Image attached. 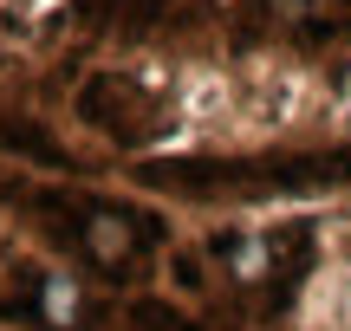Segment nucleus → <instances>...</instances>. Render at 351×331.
<instances>
[{"mask_svg":"<svg viewBox=\"0 0 351 331\" xmlns=\"http://www.w3.org/2000/svg\"><path fill=\"white\" fill-rule=\"evenodd\" d=\"M78 117L104 143H156V137L176 130V104L143 91V85H130V78H91L78 91Z\"/></svg>","mask_w":351,"mask_h":331,"instance_id":"nucleus-1","label":"nucleus"},{"mask_svg":"<svg viewBox=\"0 0 351 331\" xmlns=\"http://www.w3.org/2000/svg\"><path fill=\"white\" fill-rule=\"evenodd\" d=\"M143 189H176L189 202H267V182L254 169V156H150L137 163Z\"/></svg>","mask_w":351,"mask_h":331,"instance_id":"nucleus-2","label":"nucleus"},{"mask_svg":"<svg viewBox=\"0 0 351 331\" xmlns=\"http://www.w3.org/2000/svg\"><path fill=\"white\" fill-rule=\"evenodd\" d=\"M267 195H332L351 189V150L345 143H313V150H261L254 156Z\"/></svg>","mask_w":351,"mask_h":331,"instance_id":"nucleus-3","label":"nucleus"},{"mask_svg":"<svg viewBox=\"0 0 351 331\" xmlns=\"http://www.w3.org/2000/svg\"><path fill=\"white\" fill-rule=\"evenodd\" d=\"M319 7L326 0H234V33L247 39H293L306 20H319Z\"/></svg>","mask_w":351,"mask_h":331,"instance_id":"nucleus-4","label":"nucleus"},{"mask_svg":"<svg viewBox=\"0 0 351 331\" xmlns=\"http://www.w3.org/2000/svg\"><path fill=\"white\" fill-rule=\"evenodd\" d=\"M0 150L26 156V163H39V169H72V156L59 150V137H52L46 124H33L26 111H13L7 98H0Z\"/></svg>","mask_w":351,"mask_h":331,"instance_id":"nucleus-5","label":"nucleus"},{"mask_svg":"<svg viewBox=\"0 0 351 331\" xmlns=\"http://www.w3.org/2000/svg\"><path fill=\"white\" fill-rule=\"evenodd\" d=\"M208 260L221 273H234V280H247V286L261 280V273H274V247L254 241V234H221V241L208 247Z\"/></svg>","mask_w":351,"mask_h":331,"instance_id":"nucleus-6","label":"nucleus"},{"mask_svg":"<svg viewBox=\"0 0 351 331\" xmlns=\"http://www.w3.org/2000/svg\"><path fill=\"white\" fill-rule=\"evenodd\" d=\"M169 280L189 286V293H202V299H215V260H202L195 247H176L169 254Z\"/></svg>","mask_w":351,"mask_h":331,"instance_id":"nucleus-7","label":"nucleus"}]
</instances>
